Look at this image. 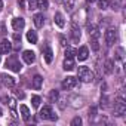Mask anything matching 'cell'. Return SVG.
<instances>
[{"mask_svg": "<svg viewBox=\"0 0 126 126\" xmlns=\"http://www.w3.org/2000/svg\"><path fill=\"white\" fill-rule=\"evenodd\" d=\"M77 77H79L82 82L89 83V82H92V80H94V71H92L89 67L82 65V67H79V68H77Z\"/></svg>", "mask_w": 126, "mask_h": 126, "instance_id": "obj_1", "label": "cell"}, {"mask_svg": "<svg viewBox=\"0 0 126 126\" xmlns=\"http://www.w3.org/2000/svg\"><path fill=\"white\" fill-rule=\"evenodd\" d=\"M6 67H8L9 70H12L14 73H19L21 68H22V65H21V62H19V59H18L16 55H11V56L6 59Z\"/></svg>", "mask_w": 126, "mask_h": 126, "instance_id": "obj_2", "label": "cell"}, {"mask_svg": "<svg viewBox=\"0 0 126 126\" xmlns=\"http://www.w3.org/2000/svg\"><path fill=\"white\" fill-rule=\"evenodd\" d=\"M125 113H126V102L122 96H119L114 101V114L116 116H123Z\"/></svg>", "mask_w": 126, "mask_h": 126, "instance_id": "obj_3", "label": "cell"}, {"mask_svg": "<svg viewBox=\"0 0 126 126\" xmlns=\"http://www.w3.org/2000/svg\"><path fill=\"white\" fill-rule=\"evenodd\" d=\"M39 116H40V119H43V120H56V119H58L56 114L52 111V108H50L49 105H45V107L40 110Z\"/></svg>", "mask_w": 126, "mask_h": 126, "instance_id": "obj_4", "label": "cell"}, {"mask_svg": "<svg viewBox=\"0 0 126 126\" xmlns=\"http://www.w3.org/2000/svg\"><path fill=\"white\" fill-rule=\"evenodd\" d=\"M76 86H77V79L73 77V76H67L62 80V89H65V91H71Z\"/></svg>", "mask_w": 126, "mask_h": 126, "instance_id": "obj_5", "label": "cell"}, {"mask_svg": "<svg viewBox=\"0 0 126 126\" xmlns=\"http://www.w3.org/2000/svg\"><path fill=\"white\" fill-rule=\"evenodd\" d=\"M104 39H105V43H107L108 46H113V45L116 43V40H117V33H116V30L108 28V30L105 31V34H104Z\"/></svg>", "mask_w": 126, "mask_h": 126, "instance_id": "obj_6", "label": "cell"}, {"mask_svg": "<svg viewBox=\"0 0 126 126\" xmlns=\"http://www.w3.org/2000/svg\"><path fill=\"white\" fill-rule=\"evenodd\" d=\"M22 59H24L25 64H33L36 61V53L33 50H24L22 52Z\"/></svg>", "mask_w": 126, "mask_h": 126, "instance_id": "obj_7", "label": "cell"}, {"mask_svg": "<svg viewBox=\"0 0 126 126\" xmlns=\"http://www.w3.org/2000/svg\"><path fill=\"white\" fill-rule=\"evenodd\" d=\"M76 56L79 58V61L88 59V56H89V49H88L86 46H80L79 50H76Z\"/></svg>", "mask_w": 126, "mask_h": 126, "instance_id": "obj_8", "label": "cell"}, {"mask_svg": "<svg viewBox=\"0 0 126 126\" xmlns=\"http://www.w3.org/2000/svg\"><path fill=\"white\" fill-rule=\"evenodd\" d=\"M12 50V43L9 42V40H2L0 42V53H5V55H8L9 52Z\"/></svg>", "mask_w": 126, "mask_h": 126, "instance_id": "obj_9", "label": "cell"}, {"mask_svg": "<svg viewBox=\"0 0 126 126\" xmlns=\"http://www.w3.org/2000/svg\"><path fill=\"white\" fill-rule=\"evenodd\" d=\"M70 34H71V40H73V42H79V39H80V28H79V25H77L76 22L71 24V31H70Z\"/></svg>", "mask_w": 126, "mask_h": 126, "instance_id": "obj_10", "label": "cell"}, {"mask_svg": "<svg viewBox=\"0 0 126 126\" xmlns=\"http://www.w3.org/2000/svg\"><path fill=\"white\" fill-rule=\"evenodd\" d=\"M42 86H43V77L39 76V74H36L31 79V88L36 89V91H39V89H42Z\"/></svg>", "mask_w": 126, "mask_h": 126, "instance_id": "obj_11", "label": "cell"}, {"mask_svg": "<svg viewBox=\"0 0 126 126\" xmlns=\"http://www.w3.org/2000/svg\"><path fill=\"white\" fill-rule=\"evenodd\" d=\"M24 25H25L24 18H14V19H12V28H14L15 31H21V30L24 28Z\"/></svg>", "mask_w": 126, "mask_h": 126, "instance_id": "obj_12", "label": "cell"}, {"mask_svg": "<svg viewBox=\"0 0 126 126\" xmlns=\"http://www.w3.org/2000/svg\"><path fill=\"white\" fill-rule=\"evenodd\" d=\"M88 33H89V37L91 39H98L99 37V30L95 24H89L88 25Z\"/></svg>", "mask_w": 126, "mask_h": 126, "instance_id": "obj_13", "label": "cell"}, {"mask_svg": "<svg viewBox=\"0 0 126 126\" xmlns=\"http://www.w3.org/2000/svg\"><path fill=\"white\" fill-rule=\"evenodd\" d=\"M2 83H3L6 88H14V86H15V79H14L12 76L2 74Z\"/></svg>", "mask_w": 126, "mask_h": 126, "instance_id": "obj_14", "label": "cell"}, {"mask_svg": "<svg viewBox=\"0 0 126 126\" xmlns=\"http://www.w3.org/2000/svg\"><path fill=\"white\" fill-rule=\"evenodd\" d=\"M62 67H64V70L65 71H71V70H74V59L73 58H65L64 59V62H62Z\"/></svg>", "mask_w": 126, "mask_h": 126, "instance_id": "obj_15", "label": "cell"}, {"mask_svg": "<svg viewBox=\"0 0 126 126\" xmlns=\"http://www.w3.org/2000/svg\"><path fill=\"white\" fill-rule=\"evenodd\" d=\"M53 21H55V24H56L59 28H64L65 22H64V16H62V14H61V12H56V14H55Z\"/></svg>", "mask_w": 126, "mask_h": 126, "instance_id": "obj_16", "label": "cell"}, {"mask_svg": "<svg viewBox=\"0 0 126 126\" xmlns=\"http://www.w3.org/2000/svg\"><path fill=\"white\" fill-rule=\"evenodd\" d=\"M43 55H45V61L47 62V64H50L52 59H53V52H52V49H50L49 46H46V47H45Z\"/></svg>", "mask_w": 126, "mask_h": 126, "instance_id": "obj_17", "label": "cell"}, {"mask_svg": "<svg viewBox=\"0 0 126 126\" xmlns=\"http://www.w3.org/2000/svg\"><path fill=\"white\" fill-rule=\"evenodd\" d=\"M33 21H34V25H36L37 28H42L43 24H45V19H43V15H42V14H36V15L33 16Z\"/></svg>", "mask_w": 126, "mask_h": 126, "instance_id": "obj_18", "label": "cell"}, {"mask_svg": "<svg viewBox=\"0 0 126 126\" xmlns=\"http://www.w3.org/2000/svg\"><path fill=\"white\" fill-rule=\"evenodd\" d=\"M19 110H21V116H22L24 122H30V108L22 104V105L19 107Z\"/></svg>", "mask_w": 126, "mask_h": 126, "instance_id": "obj_19", "label": "cell"}, {"mask_svg": "<svg viewBox=\"0 0 126 126\" xmlns=\"http://www.w3.org/2000/svg\"><path fill=\"white\" fill-rule=\"evenodd\" d=\"M27 40L30 42V43H37V33L34 31V30H30V31H27Z\"/></svg>", "mask_w": 126, "mask_h": 126, "instance_id": "obj_20", "label": "cell"}, {"mask_svg": "<svg viewBox=\"0 0 126 126\" xmlns=\"http://www.w3.org/2000/svg\"><path fill=\"white\" fill-rule=\"evenodd\" d=\"M58 98H59V92H58V91L53 89V91L49 92V101H50V102H56Z\"/></svg>", "mask_w": 126, "mask_h": 126, "instance_id": "obj_21", "label": "cell"}, {"mask_svg": "<svg viewBox=\"0 0 126 126\" xmlns=\"http://www.w3.org/2000/svg\"><path fill=\"white\" fill-rule=\"evenodd\" d=\"M98 8L99 9H108L110 8V0H98Z\"/></svg>", "mask_w": 126, "mask_h": 126, "instance_id": "obj_22", "label": "cell"}, {"mask_svg": "<svg viewBox=\"0 0 126 126\" xmlns=\"http://www.w3.org/2000/svg\"><path fill=\"white\" fill-rule=\"evenodd\" d=\"M76 55V49L70 47V46H65V58H73Z\"/></svg>", "mask_w": 126, "mask_h": 126, "instance_id": "obj_23", "label": "cell"}, {"mask_svg": "<svg viewBox=\"0 0 126 126\" xmlns=\"http://www.w3.org/2000/svg\"><path fill=\"white\" fill-rule=\"evenodd\" d=\"M47 6H49V2H47V0H37V8H40V9H47Z\"/></svg>", "mask_w": 126, "mask_h": 126, "instance_id": "obj_24", "label": "cell"}, {"mask_svg": "<svg viewBox=\"0 0 126 126\" xmlns=\"http://www.w3.org/2000/svg\"><path fill=\"white\" fill-rule=\"evenodd\" d=\"M40 101H42V99H40V96H39V95H34V96L31 98L33 107H34V108H39V105H40Z\"/></svg>", "mask_w": 126, "mask_h": 126, "instance_id": "obj_25", "label": "cell"}, {"mask_svg": "<svg viewBox=\"0 0 126 126\" xmlns=\"http://www.w3.org/2000/svg\"><path fill=\"white\" fill-rule=\"evenodd\" d=\"M104 70H105V73H107V74H110V73L113 71V62H111L110 59H108V61H105V68H104Z\"/></svg>", "mask_w": 126, "mask_h": 126, "instance_id": "obj_26", "label": "cell"}, {"mask_svg": "<svg viewBox=\"0 0 126 126\" xmlns=\"http://www.w3.org/2000/svg\"><path fill=\"white\" fill-rule=\"evenodd\" d=\"M82 125V119L79 117V116H76L73 120H71V126H80Z\"/></svg>", "mask_w": 126, "mask_h": 126, "instance_id": "obj_27", "label": "cell"}, {"mask_svg": "<svg viewBox=\"0 0 126 126\" xmlns=\"http://www.w3.org/2000/svg\"><path fill=\"white\" fill-rule=\"evenodd\" d=\"M91 45H92V49H94V50H98V49H99L98 39H91Z\"/></svg>", "mask_w": 126, "mask_h": 126, "instance_id": "obj_28", "label": "cell"}, {"mask_svg": "<svg viewBox=\"0 0 126 126\" xmlns=\"http://www.w3.org/2000/svg\"><path fill=\"white\" fill-rule=\"evenodd\" d=\"M8 104H9V107H11V110H12V114H14V116H16V114H15V105H16V104H15V99H14V98H11Z\"/></svg>", "mask_w": 126, "mask_h": 126, "instance_id": "obj_29", "label": "cell"}, {"mask_svg": "<svg viewBox=\"0 0 126 126\" xmlns=\"http://www.w3.org/2000/svg\"><path fill=\"white\" fill-rule=\"evenodd\" d=\"M30 9H37V0H27Z\"/></svg>", "mask_w": 126, "mask_h": 126, "instance_id": "obj_30", "label": "cell"}, {"mask_svg": "<svg viewBox=\"0 0 126 126\" xmlns=\"http://www.w3.org/2000/svg\"><path fill=\"white\" fill-rule=\"evenodd\" d=\"M96 116V107H91L89 108V119L91 117H95Z\"/></svg>", "mask_w": 126, "mask_h": 126, "instance_id": "obj_31", "label": "cell"}, {"mask_svg": "<svg viewBox=\"0 0 126 126\" xmlns=\"http://www.w3.org/2000/svg\"><path fill=\"white\" fill-rule=\"evenodd\" d=\"M59 42H61V45L64 46V47L67 46V40H65V37H64V36H59Z\"/></svg>", "mask_w": 126, "mask_h": 126, "instance_id": "obj_32", "label": "cell"}, {"mask_svg": "<svg viewBox=\"0 0 126 126\" xmlns=\"http://www.w3.org/2000/svg\"><path fill=\"white\" fill-rule=\"evenodd\" d=\"M15 95L18 96V98H24L25 95H24V92H19V91H15Z\"/></svg>", "mask_w": 126, "mask_h": 126, "instance_id": "obj_33", "label": "cell"}, {"mask_svg": "<svg viewBox=\"0 0 126 126\" xmlns=\"http://www.w3.org/2000/svg\"><path fill=\"white\" fill-rule=\"evenodd\" d=\"M18 5H19L21 8H24V0H18Z\"/></svg>", "mask_w": 126, "mask_h": 126, "instance_id": "obj_34", "label": "cell"}, {"mask_svg": "<svg viewBox=\"0 0 126 126\" xmlns=\"http://www.w3.org/2000/svg\"><path fill=\"white\" fill-rule=\"evenodd\" d=\"M2 11H3V2L0 0V12H2Z\"/></svg>", "mask_w": 126, "mask_h": 126, "instance_id": "obj_35", "label": "cell"}, {"mask_svg": "<svg viewBox=\"0 0 126 126\" xmlns=\"http://www.w3.org/2000/svg\"><path fill=\"white\" fill-rule=\"evenodd\" d=\"M86 2H88V3H92V2H95V0H86Z\"/></svg>", "mask_w": 126, "mask_h": 126, "instance_id": "obj_36", "label": "cell"}, {"mask_svg": "<svg viewBox=\"0 0 126 126\" xmlns=\"http://www.w3.org/2000/svg\"><path fill=\"white\" fill-rule=\"evenodd\" d=\"M0 116H2V108H0Z\"/></svg>", "mask_w": 126, "mask_h": 126, "instance_id": "obj_37", "label": "cell"}]
</instances>
